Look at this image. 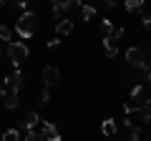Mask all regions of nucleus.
Wrapping results in <instances>:
<instances>
[{
	"label": "nucleus",
	"instance_id": "1",
	"mask_svg": "<svg viewBox=\"0 0 151 141\" xmlns=\"http://www.w3.org/2000/svg\"><path fill=\"white\" fill-rule=\"evenodd\" d=\"M35 28H38V15L33 10H25L20 18H18V23H15V33L20 35V38L35 35Z\"/></svg>",
	"mask_w": 151,
	"mask_h": 141
},
{
	"label": "nucleus",
	"instance_id": "2",
	"mask_svg": "<svg viewBox=\"0 0 151 141\" xmlns=\"http://www.w3.org/2000/svg\"><path fill=\"white\" fill-rule=\"evenodd\" d=\"M8 58H10V63H13V68H20V63L30 55V48H28L23 40H13V43H8Z\"/></svg>",
	"mask_w": 151,
	"mask_h": 141
},
{
	"label": "nucleus",
	"instance_id": "3",
	"mask_svg": "<svg viewBox=\"0 0 151 141\" xmlns=\"http://www.w3.org/2000/svg\"><path fill=\"white\" fill-rule=\"evenodd\" d=\"M126 63H129V68H136V70L149 68V58H146V53L141 48H129L126 50Z\"/></svg>",
	"mask_w": 151,
	"mask_h": 141
},
{
	"label": "nucleus",
	"instance_id": "4",
	"mask_svg": "<svg viewBox=\"0 0 151 141\" xmlns=\"http://www.w3.org/2000/svg\"><path fill=\"white\" fill-rule=\"evenodd\" d=\"M58 81H60V70L55 68V65H45V68H43V83H45V88L58 86Z\"/></svg>",
	"mask_w": 151,
	"mask_h": 141
},
{
	"label": "nucleus",
	"instance_id": "5",
	"mask_svg": "<svg viewBox=\"0 0 151 141\" xmlns=\"http://www.w3.org/2000/svg\"><path fill=\"white\" fill-rule=\"evenodd\" d=\"M20 86H23V70L20 68H15V73H10V76L5 78V91H13V93H18L20 91Z\"/></svg>",
	"mask_w": 151,
	"mask_h": 141
},
{
	"label": "nucleus",
	"instance_id": "6",
	"mask_svg": "<svg viewBox=\"0 0 151 141\" xmlns=\"http://www.w3.org/2000/svg\"><path fill=\"white\" fill-rule=\"evenodd\" d=\"M40 134H43L45 141H60V131L55 129V124H50V121H43V124H40Z\"/></svg>",
	"mask_w": 151,
	"mask_h": 141
},
{
	"label": "nucleus",
	"instance_id": "7",
	"mask_svg": "<svg viewBox=\"0 0 151 141\" xmlns=\"http://www.w3.org/2000/svg\"><path fill=\"white\" fill-rule=\"evenodd\" d=\"M103 53H106V58H116V53H119V43H116L113 35H103Z\"/></svg>",
	"mask_w": 151,
	"mask_h": 141
},
{
	"label": "nucleus",
	"instance_id": "8",
	"mask_svg": "<svg viewBox=\"0 0 151 141\" xmlns=\"http://www.w3.org/2000/svg\"><path fill=\"white\" fill-rule=\"evenodd\" d=\"M101 131H103V136L113 139V136L119 134V126H116V121H113V119H106V121L101 124Z\"/></svg>",
	"mask_w": 151,
	"mask_h": 141
},
{
	"label": "nucleus",
	"instance_id": "9",
	"mask_svg": "<svg viewBox=\"0 0 151 141\" xmlns=\"http://www.w3.org/2000/svg\"><path fill=\"white\" fill-rule=\"evenodd\" d=\"M38 124H40V119H38V114H35V111L25 114V119H23V129H25V131H33Z\"/></svg>",
	"mask_w": 151,
	"mask_h": 141
},
{
	"label": "nucleus",
	"instance_id": "10",
	"mask_svg": "<svg viewBox=\"0 0 151 141\" xmlns=\"http://www.w3.org/2000/svg\"><path fill=\"white\" fill-rule=\"evenodd\" d=\"M70 30H73V20H68V18L58 20V25H55V35H68Z\"/></svg>",
	"mask_w": 151,
	"mask_h": 141
},
{
	"label": "nucleus",
	"instance_id": "11",
	"mask_svg": "<svg viewBox=\"0 0 151 141\" xmlns=\"http://www.w3.org/2000/svg\"><path fill=\"white\" fill-rule=\"evenodd\" d=\"M131 98H134V101H139V103H146L151 96L144 91V86H134V88H131Z\"/></svg>",
	"mask_w": 151,
	"mask_h": 141
},
{
	"label": "nucleus",
	"instance_id": "12",
	"mask_svg": "<svg viewBox=\"0 0 151 141\" xmlns=\"http://www.w3.org/2000/svg\"><path fill=\"white\" fill-rule=\"evenodd\" d=\"M93 18H96V8L83 3V5H81V20H83V23H88V20H93Z\"/></svg>",
	"mask_w": 151,
	"mask_h": 141
},
{
	"label": "nucleus",
	"instance_id": "13",
	"mask_svg": "<svg viewBox=\"0 0 151 141\" xmlns=\"http://www.w3.org/2000/svg\"><path fill=\"white\" fill-rule=\"evenodd\" d=\"M3 101H5V109H15V106H18V103H20V101H18V93H13V91H8L5 93V98H3Z\"/></svg>",
	"mask_w": 151,
	"mask_h": 141
},
{
	"label": "nucleus",
	"instance_id": "14",
	"mask_svg": "<svg viewBox=\"0 0 151 141\" xmlns=\"http://www.w3.org/2000/svg\"><path fill=\"white\" fill-rule=\"evenodd\" d=\"M139 116L141 121H151V98L146 103H141V109H139Z\"/></svg>",
	"mask_w": 151,
	"mask_h": 141
},
{
	"label": "nucleus",
	"instance_id": "15",
	"mask_svg": "<svg viewBox=\"0 0 151 141\" xmlns=\"http://www.w3.org/2000/svg\"><path fill=\"white\" fill-rule=\"evenodd\" d=\"M144 3H146V0H126L124 5H126V10H129V13H136V10L144 8Z\"/></svg>",
	"mask_w": 151,
	"mask_h": 141
},
{
	"label": "nucleus",
	"instance_id": "16",
	"mask_svg": "<svg viewBox=\"0 0 151 141\" xmlns=\"http://www.w3.org/2000/svg\"><path fill=\"white\" fill-rule=\"evenodd\" d=\"M3 141H20V131H18V129L3 131Z\"/></svg>",
	"mask_w": 151,
	"mask_h": 141
},
{
	"label": "nucleus",
	"instance_id": "17",
	"mask_svg": "<svg viewBox=\"0 0 151 141\" xmlns=\"http://www.w3.org/2000/svg\"><path fill=\"white\" fill-rule=\"evenodd\" d=\"M0 40L3 43H13V30L8 25H0Z\"/></svg>",
	"mask_w": 151,
	"mask_h": 141
},
{
	"label": "nucleus",
	"instance_id": "18",
	"mask_svg": "<svg viewBox=\"0 0 151 141\" xmlns=\"http://www.w3.org/2000/svg\"><path fill=\"white\" fill-rule=\"evenodd\" d=\"M139 109H141V103H139V101H134V98H129V101L124 103V111H126V114H134V111L139 114Z\"/></svg>",
	"mask_w": 151,
	"mask_h": 141
},
{
	"label": "nucleus",
	"instance_id": "19",
	"mask_svg": "<svg viewBox=\"0 0 151 141\" xmlns=\"http://www.w3.org/2000/svg\"><path fill=\"white\" fill-rule=\"evenodd\" d=\"M101 30L106 33V35H111V33L116 30V25H113V20H111V18H103V20H101Z\"/></svg>",
	"mask_w": 151,
	"mask_h": 141
},
{
	"label": "nucleus",
	"instance_id": "20",
	"mask_svg": "<svg viewBox=\"0 0 151 141\" xmlns=\"http://www.w3.org/2000/svg\"><path fill=\"white\" fill-rule=\"evenodd\" d=\"M48 101H50V96H48V88H43V91L38 93V106H48Z\"/></svg>",
	"mask_w": 151,
	"mask_h": 141
},
{
	"label": "nucleus",
	"instance_id": "21",
	"mask_svg": "<svg viewBox=\"0 0 151 141\" xmlns=\"http://www.w3.org/2000/svg\"><path fill=\"white\" fill-rule=\"evenodd\" d=\"M25 141H45V139H43V134H40V131H35V129H33V131H28Z\"/></svg>",
	"mask_w": 151,
	"mask_h": 141
},
{
	"label": "nucleus",
	"instance_id": "22",
	"mask_svg": "<svg viewBox=\"0 0 151 141\" xmlns=\"http://www.w3.org/2000/svg\"><path fill=\"white\" fill-rule=\"evenodd\" d=\"M10 3L15 8H20V10H25V8H28V0H10Z\"/></svg>",
	"mask_w": 151,
	"mask_h": 141
},
{
	"label": "nucleus",
	"instance_id": "23",
	"mask_svg": "<svg viewBox=\"0 0 151 141\" xmlns=\"http://www.w3.org/2000/svg\"><path fill=\"white\" fill-rule=\"evenodd\" d=\"M124 33H126V30H124V28H116V30H113V33H111V35H113V38H116V40H119V38H121V35H124Z\"/></svg>",
	"mask_w": 151,
	"mask_h": 141
},
{
	"label": "nucleus",
	"instance_id": "24",
	"mask_svg": "<svg viewBox=\"0 0 151 141\" xmlns=\"http://www.w3.org/2000/svg\"><path fill=\"white\" fill-rule=\"evenodd\" d=\"M144 25H146V30H151V13H149V15H144Z\"/></svg>",
	"mask_w": 151,
	"mask_h": 141
},
{
	"label": "nucleus",
	"instance_id": "25",
	"mask_svg": "<svg viewBox=\"0 0 151 141\" xmlns=\"http://www.w3.org/2000/svg\"><path fill=\"white\" fill-rule=\"evenodd\" d=\"M58 45H60V40H58V38H53V40H48V48H58Z\"/></svg>",
	"mask_w": 151,
	"mask_h": 141
},
{
	"label": "nucleus",
	"instance_id": "26",
	"mask_svg": "<svg viewBox=\"0 0 151 141\" xmlns=\"http://www.w3.org/2000/svg\"><path fill=\"white\" fill-rule=\"evenodd\" d=\"M103 5L106 8H116V0H103Z\"/></svg>",
	"mask_w": 151,
	"mask_h": 141
},
{
	"label": "nucleus",
	"instance_id": "27",
	"mask_svg": "<svg viewBox=\"0 0 151 141\" xmlns=\"http://www.w3.org/2000/svg\"><path fill=\"white\" fill-rule=\"evenodd\" d=\"M5 93H8V91H5V88H0V98H5Z\"/></svg>",
	"mask_w": 151,
	"mask_h": 141
},
{
	"label": "nucleus",
	"instance_id": "28",
	"mask_svg": "<svg viewBox=\"0 0 151 141\" xmlns=\"http://www.w3.org/2000/svg\"><path fill=\"white\" fill-rule=\"evenodd\" d=\"M3 50H5V43H3V40H0V53H3Z\"/></svg>",
	"mask_w": 151,
	"mask_h": 141
},
{
	"label": "nucleus",
	"instance_id": "29",
	"mask_svg": "<svg viewBox=\"0 0 151 141\" xmlns=\"http://www.w3.org/2000/svg\"><path fill=\"white\" fill-rule=\"evenodd\" d=\"M5 3H8V0H0V8H3V5H5Z\"/></svg>",
	"mask_w": 151,
	"mask_h": 141
},
{
	"label": "nucleus",
	"instance_id": "30",
	"mask_svg": "<svg viewBox=\"0 0 151 141\" xmlns=\"http://www.w3.org/2000/svg\"><path fill=\"white\" fill-rule=\"evenodd\" d=\"M149 68H151V58H149Z\"/></svg>",
	"mask_w": 151,
	"mask_h": 141
},
{
	"label": "nucleus",
	"instance_id": "31",
	"mask_svg": "<svg viewBox=\"0 0 151 141\" xmlns=\"http://www.w3.org/2000/svg\"><path fill=\"white\" fill-rule=\"evenodd\" d=\"M50 3H58V0H50Z\"/></svg>",
	"mask_w": 151,
	"mask_h": 141
},
{
	"label": "nucleus",
	"instance_id": "32",
	"mask_svg": "<svg viewBox=\"0 0 151 141\" xmlns=\"http://www.w3.org/2000/svg\"><path fill=\"white\" fill-rule=\"evenodd\" d=\"M0 141H3V134H0Z\"/></svg>",
	"mask_w": 151,
	"mask_h": 141
},
{
	"label": "nucleus",
	"instance_id": "33",
	"mask_svg": "<svg viewBox=\"0 0 151 141\" xmlns=\"http://www.w3.org/2000/svg\"><path fill=\"white\" fill-rule=\"evenodd\" d=\"M149 96H151V93H149Z\"/></svg>",
	"mask_w": 151,
	"mask_h": 141
}]
</instances>
